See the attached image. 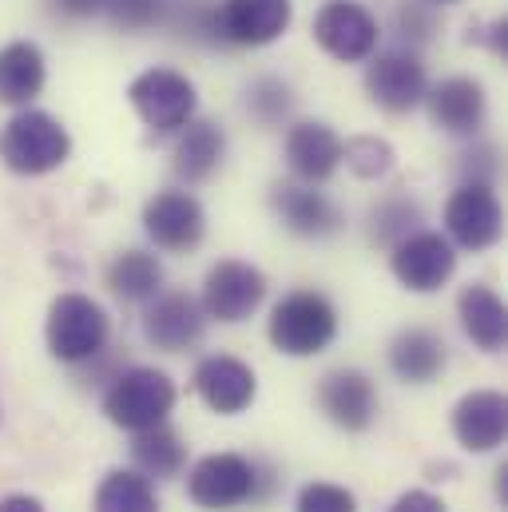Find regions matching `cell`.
Returning <instances> with one entry per match:
<instances>
[{
  "label": "cell",
  "instance_id": "cell-1",
  "mask_svg": "<svg viewBox=\"0 0 508 512\" xmlns=\"http://www.w3.org/2000/svg\"><path fill=\"white\" fill-rule=\"evenodd\" d=\"M278 489L274 469L258 465L243 453H211L195 461L187 473V497L203 512H231L243 505H258Z\"/></svg>",
  "mask_w": 508,
  "mask_h": 512
},
{
  "label": "cell",
  "instance_id": "cell-2",
  "mask_svg": "<svg viewBox=\"0 0 508 512\" xmlns=\"http://www.w3.org/2000/svg\"><path fill=\"white\" fill-rule=\"evenodd\" d=\"M270 342L286 358H314L338 338V310L322 290H290L270 310Z\"/></svg>",
  "mask_w": 508,
  "mask_h": 512
},
{
  "label": "cell",
  "instance_id": "cell-3",
  "mask_svg": "<svg viewBox=\"0 0 508 512\" xmlns=\"http://www.w3.org/2000/svg\"><path fill=\"white\" fill-rule=\"evenodd\" d=\"M68 155H72L68 128L40 108H20L0 131V163L12 175H48L64 167Z\"/></svg>",
  "mask_w": 508,
  "mask_h": 512
},
{
  "label": "cell",
  "instance_id": "cell-4",
  "mask_svg": "<svg viewBox=\"0 0 508 512\" xmlns=\"http://www.w3.org/2000/svg\"><path fill=\"white\" fill-rule=\"evenodd\" d=\"M48 350L56 362L64 366H84L92 358H100L108 350L112 338V322L104 314V306L88 294H60L48 306V326H44Z\"/></svg>",
  "mask_w": 508,
  "mask_h": 512
},
{
  "label": "cell",
  "instance_id": "cell-5",
  "mask_svg": "<svg viewBox=\"0 0 508 512\" xmlns=\"http://www.w3.org/2000/svg\"><path fill=\"white\" fill-rule=\"evenodd\" d=\"M171 409H175V382L151 366L120 370L104 393L108 421L116 429H127V433H143L151 425H163L171 417Z\"/></svg>",
  "mask_w": 508,
  "mask_h": 512
},
{
  "label": "cell",
  "instance_id": "cell-6",
  "mask_svg": "<svg viewBox=\"0 0 508 512\" xmlns=\"http://www.w3.org/2000/svg\"><path fill=\"white\" fill-rule=\"evenodd\" d=\"M127 100L135 108V116L155 131V135H171V131H183L195 112H199V96H195V84L175 72V68H147L131 80L127 88Z\"/></svg>",
  "mask_w": 508,
  "mask_h": 512
},
{
  "label": "cell",
  "instance_id": "cell-7",
  "mask_svg": "<svg viewBox=\"0 0 508 512\" xmlns=\"http://www.w3.org/2000/svg\"><path fill=\"white\" fill-rule=\"evenodd\" d=\"M425 92H429V72L421 64L417 48H405V44L385 48L366 68V96L374 108L389 112V116H405V112L421 108Z\"/></svg>",
  "mask_w": 508,
  "mask_h": 512
},
{
  "label": "cell",
  "instance_id": "cell-8",
  "mask_svg": "<svg viewBox=\"0 0 508 512\" xmlns=\"http://www.w3.org/2000/svg\"><path fill=\"white\" fill-rule=\"evenodd\" d=\"M501 231H505V211H501V199L493 187L485 183H461L449 203H445V239L461 251H489L501 243Z\"/></svg>",
  "mask_w": 508,
  "mask_h": 512
},
{
  "label": "cell",
  "instance_id": "cell-9",
  "mask_svg": "<svg viewBox=\"0 0 508 512\" xmlns=\"http://www.w3.org/2000/svg\"><path fill=\"white\" fill-rule=\"evenodd\" d=\"M378 20L358 0H326L314 16V40L342 64H362L378 52Z\"/></svg>",
  "mask_w": 508,
  "mask_h": 512
},
{
  "label": "cell",
  "instance_id": "cell-10",
  "mask_svg": "<svg viewBox=\"0 0 508 512\" xmlns=\"http://www.w3.org/2000/svg\"><path fill=\"white\" fill-rule=\"evenodd\" d=\"M266 298V274L243 262V258H223L207 270L203 282V314L215 322H247Z\"/></svg>",
  "mask_w": 508,
  "mask_h": 512
},
{
  "label": "cell",
  "instance_id": "cell-11",
  "mask_svg": "<svg viewBox=\"0 0 508 512\" xmlns=\"http://www.w3.org/2000/svg\"><path fill=\"white\" fill-rule=\"evenodd\" d=\"M147 239L167 255H191L207 235V211L191 191H159L143 207Z\"/></svg>",
  "mask_w": 508,
  "mask_h": 512
},
{
  "label": "cell",
  "instance_id": "cell-12",
  "mask_svg": "<svg viewBox=\"0 0 508 512\" xmlns=\"http://www.w3.org/2000/svg\"><path fill=\"white\" fill-rule=\"evenodd\" d=\"M393 278L413 294L441 290L457 270V247L437 231H413L389 251Z\"/></svg>",
  "mask_w": 508,
  "mask_h": 512
},
{
  "label": "cell",
  "instance_id": "cell-13",
  "mask_svg": "<svg viewBox=\"0 0 508 512\" xmlns=\"http://www.w3.org/2000/svg\"><path fill=\"white\" fill-rule=\"evenodd\" d=\"M207 330V314H203V302L183 294V290H171V294H155L143 310V338L163 350V354H183L191 350Z\"/></svg>",
  "mask_w": 508,
  "mask_h": 512
},
{
  "label": "cell",
  "instance_id": "cell-14",
  "mask_svg": "<svg viewBox=\"0 0 508 512\" xmlns=\"http://www.w3.org/2000/svg\"><path fill=\"white\" fill-rule=\"evenodd\" d=\"M318 409L346 433H366L378 421V389L362 370H330L318 382Z\"/></svg>",
  "mask_w": 508,
  "mask_h": 512
},
{
  "label": "cell",
  "instance_id": "cell-15",
  "mask_svg": "<svg viewBox=\"0 0 508 512\" xmlns=\"http://www.w3.org/2000/svg\"><path fill=\"white\" fill-rule=\"evenodd\" d=\"M195 393L203 397V405L211 413H223V417H239L247 413L258 397V378L243 358H231V354H211L195 366Z\"/></svg>",
  "mask_w": 508,
  "mask_h": 512
},
{
  "label": "cell",
  "instance_id": "cell-16",
  "mask_svg": "<svg viewBox=\"0 0 508 512\" xmlns=\"http://www.w3.org/2000/svg\"><path fill=\"white\" fill-rule=\"evenodd\" d=\"M294 20L290 0H223L219 4V36L223 44L266 48L274 44Z\"/></svg>",
  "mask_w": 508,
  "mask_h": 512
},
{
  "label": "cell",
  "instance_id": "cell-17",
  "mask_svg": "<svg viewBox=\"0 0 508 512\" xmlns=\"http://www.w3.org/2000/svg\"><path fill=\"white\" fill-rule=\"evenodd\" d=\"M270 207L282 219V227L298 239H330L342 231V211L310 183H274Z\"/></svg>",
  "mask_w": 508,
  "mask_h": 512
},
{
  "label": "cell",
  "instance_id": "cell-18",
  "mask_svg": "<svg viewBox=\"0 0 508 512\" xmlns=\"http://www.w3.org/2000/svg\"><path fill=\"white\" fill-rule=\"evenodd\" d=\"M453 437L469 453H493L508 437V401L497 389H473L453 405Z\"/></svg>",
  "mask_w": 508,
  "mask_h": 512
},
{
  "label": "cell",
  "instance_id": "cell-19",
  "mask_svg": "<svg viewBox=\"0 0 508 512\" xmlns=\"http://www.w3.org/2000/svg\"><path fill=\"white\" fill-rule=\"evenodd\" d=\"M425 108H429L433 128H441L445 135H477L485 128L489 100L473 76H449L425 92Z\"/></svg>",
  "mask_w": 508,
  "mask_h": 512
},
{
  "label": "cell",
  "instance_id": "cell-20",
  "mask_svg": "<svg viewBox=\"0 0 508 512\" xmlns=\"http://www.w3.org/2000/svg\"><path fill=\"white\" fill-rule=\"evenodd\" d=\"M286 163H290V171L302 183L318 187V183H326L338 171V163H342V139L334 135L330 124H318V120L294 124V128L286 131Z\"/></svg>",
  "mask_w": 508,
  "mask_h": 512
},
{
  "label": "cell",
  "instance_id": "cell-21",
  "mask_svg": "<svg viewBox=\"0 0 508 512\" xmlns=\"http://www.w3.org/2000/svg\"><path fill=\"white\" fill-rule=\"evenodd\" d=\"M457 318H461V330L465 338L485 350V354H501L508 342V310L501 302V294L485 282H473L461 290L457 298Z\"/></svg>",
  "mask_w": 508,
  "mask_h": 512
},
{
  "label": "cell",
  "instance_id": "cell-22",
  "mask_svg": "<svg viewBox=\"0 0 508 512\" xmlns=\"http://www.w3.org/2000/svg\"><path fill=\"white\" fill-rule=\"evenodd\" d=\"M449 362L445 338L425 330V326H409L389 342V370L405 385H429L441 378Z\"/></svg>",
  "mask_w": 508,
  "mask_h": 512
},
{
  "label": "cell",
  "instance_id": "cell-23",
  "mask_svg": "<svg viewBox=\"0 0 508 512\" xmlns=\"http://www.w3.org/2000/svg\"><path fill=\"white\" fill-rule=\"evenodd\" d=\"M227 155V135L215 120H191L187 128L179 131V143H175V175L195 187V183H207L219 163Z\"/></svg>",
  "mask_w": 508,
  "mask_h": 512
},
{
  "label": "cell",
  "instance_id": "cell-24",
  "mask_svg": "<svg viewBox=\"0 0 508 512\" xmlns=\"http://www.w3.org/2000/svg\"><path fill=\"white\" fill-rule=\"evenodd\" d=\"M48 80L44 52L32 40H12L0 48V104L28 108Z\"/></svg>",
  "mask_w": 508,
  "mask_h": 512
},
{
  "label": "cell",
  "instance_id": "cell-25",
  "mask_svg": "<svg viewBox=\"0 0 508 512\" xmlns=\"http://www.w3.org/2000/svg\"><path fill=\"white\" fill-rule=\"evenodd\" d=\"M131 461H135V469H139L147 481H167V477H179V473H183V465H187V445H183V437L163 421V425H151V429L135 433Z\"/></svg>",
  "mask_w": 508,
  "mask_h": 512
},
{
  "label": "cell",
  "instance_id": "cell-26",
  "mask_svg": "<svg viewBox=\"0 0 508 512\" xmlns=\"http://www.w3.org/2000/svg\"><path fill=\"white\" fill-rule=\"evenodd\" d=\"M108 290L120 302H151L163 294V266L151 251H124L108 266Z\"/></svg>",
  "mask_w": 508,
  "mask_h": 512
},
{
  "label": "cell",
  "instance_id": "cell-27",
  "mask_svg": "<svg viewBox=\"0 0 508 512\" xmlns=\"http://www.w3.org/2000/svg\"><path fill=\"white\" fill-rule=\"evenodd\" d=\"M92 512H159V497L139 469H112L92 497Z\"/></svg>",
  "mask_w": 508,
  "mask_h": 512
},
{
  "label": "cell",
  "instance_id": "cell-28",
  "mask_svg": "<svg viewBox=\"0 0 508 512\" xmlns=\"http://www.w3.org/2000/svg\"><path fill=\"white\" fill-rule=\"evenodd\" d=\"M421 219H425L421 203L413 195H405V191H393V195H385L370 207V239L385 251H393L405 235L421 231Z\"/></svg>",
  "mask_w": 508,
  "mask_h": 512
},
{
  "label": "cell",
  "instance_id": "cell-29",
  "mask_svg": "<svg viewBox=\"0 0 508 512\" xmlns=\"http://www.w3.org/2000/svg\"><path fill=\"white\" fill-rule=\"evenodd\" d=\"M163 28L195 44H223L219 36V0H167Z\"/></svg>",
  "mask_w": 508,
  "mask_h": 512
},
{
  "label": "cell",
  "instance_id": "cell-30",
  "mask_svg": "<svg viewBox=\"0 0 508 512\" xmlns=\"http://www.w3.org/2000/svg\"><path fill=\"white\" fill-rule=\"evenodd\" d=\"M247 112L262 128H282L294 116V92L278 76H258L247 88Z\"/></svg>",
  "mask_w": 508,
  "mask_h": 512
},
{
  "label": "cell",
  "instance_id": "cell-31",
  "mask_svg": "<svg viewBox=\"0 0 508 512\" xmlns=\"http://www.w3.org/2000/svg\"><path fill=\"white\" fill-rule=\"evenodd\" d=\"M342 163H346L358 179L378 183V179H385V175L393 171L397 151H393L385 139H378V135H354V139L342 143Z\"/></svg>",
  "mask_w": 508,
  "mask_h": 512
},
{
  "label": "cell",
  "instance_id": "cell-32",
  "mask_svg": "<svg viewBox=\"0 0 508 512\" xmlns=\"http://www.w3.org/2000/svg\"><path fill=\"white\" fill-rule=\"evenodd\" d=\"M397 32L405 48H425L441 32V4L433 0H401L397 4Z\"/></svg>",
  "mask_w": 508,
  "mask_h": 512
},
{
  "label": "cell",
  "instance_id": "cell-33",
  "mask_svg": "<svg viewBox=\"0 0 508 512\" xmlns=\"http://www.w3.org/2000/svg\"><path fill=\"white\" fill-rule=\"evenodd\" d=\"M104 12L124 32H147V28L163 24L167 0H104Z\"/></svg>",
  "mask_w": 508,
  "mask_h": 512
},
{
  "label": "cell",
  "instance_id": "cell-34",
  "mask_svg": "<svg viewBox=\"0 0 508 512\" xmlns=\"http://www.w3.org/2000/svg\"><path fill=\"white\" fill-rule=\"evenodd\" d=\"M294 512H358V497L342 485H330V481H310L302 485Z\"/></svg>",
  "mask_w": 508,
  "mask_h": 512
},
{
  "label": "cell",
  "instance_id": "cell-35",
  "mask_svg": "<svg viewBox=\"0 0 508 512\" xmlns=\"http://www.w3.org/2000/svg\"><path fill=\"white\" fill-rule=\"evenodd\" d=\"M461 175H465V183H485V187H493V175H497V151H493V147H477V151H469V155L461 159Z\"/></svg>",
  "mask_w": 508,
  "mask_h": 512
},
{
  "label": "cell",
  "instance_id": "cell-36",
  "mask_svg": "<svg viewBox=\"0 0 508 512\" xmlns=\"http://www.w3.org/2000/svg\"><path fill=\"white\" fill-rule=\"evenodd\" d=\"M389 512H445V501L433 497V493H425V489H409V493H401L393 501Z\"/></svg>",
  "mask_w": 508,
  "mask_h": 512
},
{
  "label": "cell",
  "instance_id": "cell-37",
  "mask_svg": "<svg viewBox=\"0 0 508 512\" xmlns=\"http://www.w3.org/2000/svg\"><path fill=\"white\" fill-rule=\"evenodd\" d=\"M505 20H493L489 28H469V44L477 40V44H485V48H493L497 56H505L508 52V36H505Z\"/></svg>",
  "mask_w": 508,
  "mask_h": 512
},
{
  "label": "cell",
  "instance_id": "cell-38",
  "mask_svg": "<svg viewBox=\"0 0 508 512\" xmlns=\"http://www.w3.org/2000/svg\"><path fill=\"white\" fill-rule=\"evenodd\" d=\"M0 512H44V505L36 497H28V493H12V497L0 501Z\"/></svg>",
  "mask_w": 508,
  "mask_h": 512
},
{
  "label": "cell",
  "instance_id": "cell-39",
  "mask_svg": "<svg viewBox=\"0 0 508 512\" xmlns=\"http://www.w3.org/2000/svg\"><path fill=\"white\" fill-rule=\"evenodd\" d=\"M497 501H501V509H508V465L497 469Z\"/></svg>",
  "mask_w": 508,
  "mask_h": 512
},
{
  "label": "cell",
  "instance_id": "cell-40",
  "mask_svg": "<svg viewBox=\"0 0 508 512\" xmlns=\"http://www.w3.org/2000/svg\"><path fill=\"white\" fill-rule=\"evenodd\" d=\"M433 4H457V0H433Z\"/></svg>",
  "mask_w": 508,
  "mask_h": 512
},
{
  "label": "cell",
  "instance_id": "cell-41",
  "mask_svg": "<svg viewBox=\"0 0 508 512\" xmlns=\"http://www.w3.org/2000/svg\"><path fill=\"white\" fill-rule=\"evenodd\" d=\"M0 417H4V409H0Z\"/></svg>",
  "mask_w": 508,
  "mask_h": 512
},
{
  "label": "cell",
  "instance_id": "cell-42",
  "mask_svg": "<svg viewBox=\"0 0 508 512\" xmlns=\"http://www.w3.org/2000/svg\"><path fill=\"white\" fill-rule=\"evenodd\" d=\"M100 4H104V0H100Z\"/></svg>",
  "mask_w": 508,
  "mask_h": 512
}]
</instances>
